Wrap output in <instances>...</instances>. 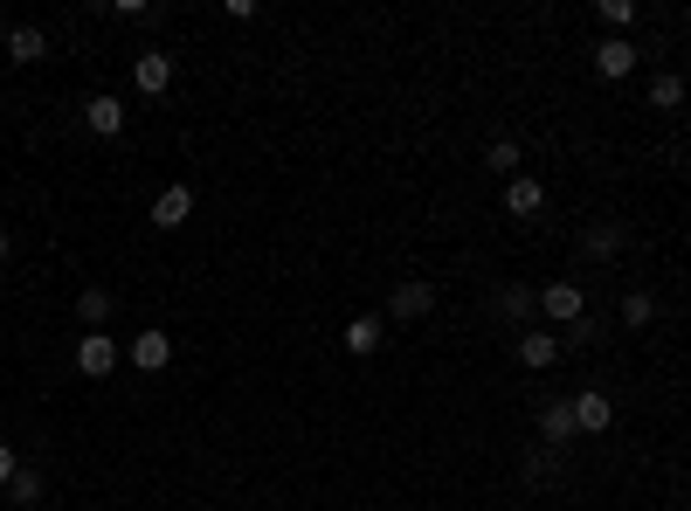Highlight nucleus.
Instances as JSON below:
<instances>
[{
  "instance_id": "obj_1",
  "label": "nucleus",
  "mask_w": 691,
  "mask_h": 511,
  "mask_svg": "<svg viewBox=\"0 0 691 511\" xmlns=\"http://www.w3.org/2000/svg\"><path fill=\"white\" fill-rule=\"evenodd\" d=\"M111 367H118V338H111V332H84L77 338V373H84V381H104Z\"/></svg>"
},
{
  "instance_id": "obj_2",
  "label": "nucleus",
  "mask_w": 691,
  "mask_h": 511,
  "mask_svg": "<svg viewBox=\"0 0 691 511\" xmlns=\"http://www.w3.org/2000/svg\"><path fill=\"white\" fill-rule=\"evenodd\" d=\"M436 311V283H422V277H408V283H395V297H387V318H428Z\"/></svg>"
},
{
  "instance_id": "obj_3",
  "label": "nucleus",
  "mask_w": 691,
  "mask_h": 511,
  "mask_svg": "<svg viewBox=\"0 0 691 511\" xmlns=\"http://www.w3.org/2000/svg\"><path fill=\"white\" fill-rule=\"evenodd\" d=\"M539 311H547L553 325H581V311H588L581 283H547V291H539Z\"/></svg>"
},
{
  "instance_id": "obj_4",
  "label": "nucleus",
  "mask_w": 691,
  "mask_h": 511,
  "mask_svg": "<svg viewBox=\"0 0 691 511\" xmlns=\"http://www.w3.org/2000/svg\"><path fill=\"white\" fill-rule=\"evenodd\" d=\"M629 69H637V42L629 35H609L602 49H594V77H609V84H623Z\"/></svg>"
},
{
  "instance_id": "obj_5",
  "label": "nucleus",
  "mask_w": 691,
  "mask_h": 511,
  "mask_svg": "<svg viewBox=\"0 0 691 511\" xmlns=\"http://www.w3.org/2000/svg\"><path fill=\"white\" fill-rule=\"evenodd\" d=\"M132 84L145 90V98H159V90L174 84V55H166V49H145L139 63H132Z\"/></svg>"
},
{
  "instance_id": "obj_6",
  "label": "nucleus",
  "mask_w": 691,
  "mask_h": 511,
  "mask_svg": "<svg viewBox=\"0 0 691 511\" xmlns=\"http://www.w3.org/2000/svg\"><path fill=\"white\" fill-rule=\"evenodd\" d=\"M609 422H615L609 394H594V387H588V394H574V429H581V435H602Z\"/></svg>"
},
{
  "instance_id": "obj_7",
  "label": "nucleus",
  "mask_w": 691,
  "mask_h": 511,
  "mask_svg": "<svg viewBox=\"0 0 691 511\" xmlns=\"http://www.w3.org/2000/svg\"><path fill=\"white\" fill-rule=\"evenodd\" d=\"M539 207H547V187H539L533 174H519V180H506V215H539Z\"/></svg>"
},
{
  "instance_id": "obj_8",
  "label": "nucleus",
  "mask_w": 691,
  "mask_h": 511,
  "mask_svg": "<svg viewBox=\"0 0 691 511\" xmlns=\"http://www.w3.org/2000/svg\"><path fill=\"white\" fill-rule=\"evenodd\" d=\"M539 435H547L553 449H567L574 435H581V429H574V401H547V408H539Z\"/></svg>"
},
{
  "instance_id": "obj_9",
  "label": "nucleus",
  "mask_w": 691,
  "mask_h": 511,
  "mask_svg": "<svg viewBox=\"0 0 691 511\" xmlns=\"http://www.w3.org/2000/svg\"><path fill=\"white\" fill-rule=\"evenodd\" d=\"M560 359V332H519V367H553Z\"/></svg>"
},
{
  "instance_id": "obj_10",
  "label": "nucleus",
  "mask_w": 691,
  "mask_h": 511,
  "mask_svg": "<svg viewBox=\"0 0 691 511\" xmlns=\"http://www.w3.org/2000/svg\"><path fill=\"white\" fill-rule=\"evenodd\" d=\"M84 125L98 131V139H118V131H125V104L118 98H90L84 104Z\"/></svg>"
},
{
  "instance_id": "obj_11",
  "label": "nucleus",
  "mask_w": 691,
  "mask_h": 511,
  "mask_svg": "<svg viewBox=\"0 0 691 511\" xmlns=\"http://www.w3.org/2000/svg\"><path fill=\"white\" fill-rule=\"evenodd\" d=\"M166 359H174V338H166V332H139V338H132V367H139V373H159Z\"/></svg>"
},
{
  "instance_id": "obj_12",
  "label": "nucleus",
  "mask_w": 691,
  "mask_h": 511,
  "mask_svg": "<svg viewBox=\"0 0 691 511\" xmlns=\"http://www.w3.org/2000/svg\"><path fill=\"white\" fill-rule=\"evenodd\" d=\"M187 215H194V194H187V187H166V194L153 201V229H180Z\"/></svg>"
},
{
  "instance_id": "obj_13",
  "label": "nucleus",
  "mask_w": 691,
  "mask_h": 511,
  "mask_svg": "<svg viewBox=\"0 0 691 511\" xmlns=\"http://www.w3.org/2000/svg\"><path fill=\"white\" fill-rule=\"evenodd\" d=\"M8 55H14V63H42V55H49V35L35 28V22H22V28H8Z\"/></svg>"
},
{
  "instance_id": "obj_14",
  "label": "nucleus",
  "mask_w": 691,
  "mask_h": 511,
  "mask_svg": "<svg viewBox=\"0 0 691 511\" xmlns=\"http://www.w3.org/2000/svg\"><path fill=\"white\" fill-rule=\"evenodd\" d=\"M381 338H387L381 318H353V325H346V353H353V359H367V353H381Z\"/></svg>"
},
{
  "instance_id": "obj_15",
  "label": "nucleus",
  "mask_w": 691,
  "mask_h": 511,
  "mask_svg": "<svg viewBox=\"0 0 691 511\" xmlns=\"http://www.w3.org/2000/svg\"><path fill=\"white\" fill-rule=\"evenodd\" d=\"M623 242H629L623 221H594V229H588V256H615Z\"/></svg>"
},
{
  "instance_id": "obj_16",
  "label": "nucleus",
  "mask_w": 691,
  "mask_h": 511,
  "mask_svg": "<svg viewBox=\"0 0 691 511\" xmlns=\"http://www.w3.org/2000/svg\"><path fill=\"white\" fill-rule=\"evenodd\" d=\"M650 104H657V111H678V104H684V77H678V69L650 77Z\"/></svg>"
},
{
  "instance_id": "obj_17",
  "label": "nucleus",
  "mask_w": 691,
  "mask_h": 511,
  "mask_svg": "<svg viewBox=\"0 0 691 511\" xmlns=\"http://www.w3.org/2000/svg\"><path fill=\"white\" fill-rule=\"evenodd\" d=\"M498 311H506L512 325H519V318H533V311H539V291H526V283H512V291H498Z\"/></svg>"
},
{
  "instance_id": "obj_18",
  "label": "nucleus",
  "mask_w": 691,
  "mask_h": 511,
  "mask_svg": "<svg viewBox=\"0 0 691 511\" xmlns=\"http://www.w3.org/2000/svg\"><path fill=\"white\" fill-rule=\"evenodd\" d=\"M77 318H84V325H104V318H111V291H98V283H90V291L77 297Z\"/></svg>"
},
{
  "instance_id": "obj_19",
  "label": "nucleus",
  "mask_w": 691,
  "mask_h": 511,
  "mask_svg": "<svg viewBox=\"0 0 691 511\" xmlns=\"http://www.w3.org/2000/svg\"><path fill=\"white\" fill-rule=\"evenodd\" d=\"M650 318H657V297H650V291H629V297H623V325H650Z\"/></svg>"
},
{
  "instance_id": "obj_20",
  "label": "nucleus",
  "mask_w": 691,
  "mask_h": 511,
  "mask_svg": "<svg viewBox=\"0 0 691 511\" xmlns=\"http://www.w3.org/2000/svg\"><path fill=\"white\" fill-rule=\"evenodd\" d=\"M8 490H14V504H42V477H35L28 463L14 470V484H8Z\"/></svg>"
},
{
  "instance_id": "obj_21",
  "label": "nucleus",
  "mask_w": 691,
  "mask_h": 511,
  "mask_svg": "<svg viewBox=\"0 0 691 511\" xmlns=\"http://www.w3.org/2000/svg\"><path fill=\"white\" fill-rule=\"evenodd\" d=\"M602 22L615 35H629V22H637V0H602Z\"/></svg>"
},
{
  "instance_id": "obj_22",
  "label": "nucleus",
  "mask_w": 691,
  "mask_h": 511,
  "mask_svg": "<svg viewBox=\"0 0 691 511\" xmlns=\"http://www.w3.org/2000/svg\"><path fill=\"white\" fill-rule=\"evenodd\" d=\"M491 174L519 180V145H512V139H498V145H491Z\"/></svg>"
},
{
  "instance_id": "obj_23",
  "label": "nucleus",
  "mask_w": 691,
  "mask_h": 511,
  "mask_svg": "<svg viewBox=\"0 0 691 511\" xmlns=\"http://www.w3.org/2000/svg\"><path fill=\"white\" fill-rule=\"evenodd\" d=\"M111 14H118V22H145L153 8H145V0H111Z\"/></svg>"
},
{
  "instance_id": "obj_24",
  "label": "nucleus",
  "mask_w": 691,
  "mask_h": 511,
  "mask_svg": "<svg viewBox=\"0 0 691 511\" xmlns=\"http://www.w3.org/2000/svg\"><path fill=\"white\" fill-rule=\"evenodd\" d=\"M14 470H22V457H14V443H0V484H14Z\"/></svg>"
},
{
  "instance_id": "obj_25",
  "label": "nucleus",
  "mask_w": 691,
  "mask_h": 511,
  "mask_svg": "<svg viewBox=\"0 0 691 511\" xmlns=\"http://www.w3.org/2000/svg\"><path fill=\"white\" fill-rule=\"evenodd\" d=\"M14 256V235H8V221H0V263H8Z\"/></svg>"
},
{
  "instance_id": "obj_26",
  "label": "nucleus",
  "mask_w": 691,
  "mask_h": 511,
  "mask_svg": "<svg viewBox=\"0 0 691 511\" xmlns=\"http://www.w3.org/2000/svg\"><path fill=\"white\" fill-rule=\"evenodd\" d=\"M450 511H457V504H450Z\"/></svg>"
}]
</instances>
